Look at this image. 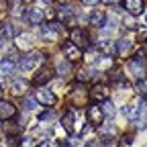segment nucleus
I'll return each mask as SVG.
<instances>
[{"mask_svg":"<svg viewBox=\"0 0 147 147\" xmlns=\"http://www.w3.org/2000/svg\"><path fill=\"white\" fill-rule=\"evenodd\" d=\"M63 35V25L59 23V21H51V23H47V25H43V29H41V37L45 41H55L57 37H61Z\"/></svg>","mask_w":147,"mask_h":147,"instance_id":"2","label":"nucleus"},{"mask_svg":"<svg viewBox=\"0 0 147 147\" xmlns=\"http://www.w3.org/2000/svg\"><path fill=\"white\" fill-rule=\"evenodd\" d=\"M98 2H100V0H82V4H84V6H96Z\"/></svg>","mask_w":147,"mask_h":147,"instance_id":"37","label":"nucleus"},{"mask_svg":"<svg viewBox=\"0 0 147 147\" xmlns=\"http://www.w3.org/2000/svg\"><path fill=\"white\" fill-rule=\"evenodd\" d=\"M90 98L94 100V102H102V100H106V88H104L102 84H96L94 88L90 90Z\"/></svg>","mask_w":147,"mask_h":147,"instance_id":"14","label":"nucleus"},{"mask_svg":"<svg viewBox=\"0 0 147 147\" xmlns=\"http://www.w3.org/2000/svg\"><path fill=\"white\" fill-rule=\"evenodd\" d=\"M43 61H45V53H41V51H29L25 57L21 59L18 67H21L23 71H33V69L39 67Z\"/></svg>","mask_w":147,"mask_h":147,"instance_id":"1","label":"nucleus"},{"mask_svg":"<svg viewBox=\"0 0 147 147\" xmlns=\"http://www.w3.org/2000/svg\"><path fill=\"white\" fill-rule=\"evenodd\" d=\"M100 108H102L104 117H108V119H113V117H115V113H117V110H115V104L110 102V100H104V102L100 104Z\"/></svg>","mask_w":147,"mask_h":147,"instance_id":"21","label":"nucleus"},{"mask_svg":"<svg viewBox=\"0 0 147 147\" xmlns=\"http://www.w3.org/2000/svg\"><path fill=\"white\" fill-rule=\"evenodd\" d=\"M133 59H135V61H143V63H145V49H143V47L135 51V57H133Z\"/></svg>","mask_w":147,"mask_h":147,"instance_id":"29","label":"nucleus"},{"mask_svg":"<svg viewBox=\"0 0 147 147\" xmlns=\"http://www.w3.org/2000/svg\"><path fill=\"white\" fill-rule=\"evenodd\" d=\"M104 2H108V4H113V2H117V0H104Z\"/></svg>","mask_w":147,"mask_h":147,"instance_id":"43","label":"nucleus"},{"mask_svg":"<svg viewBox=\"0 0 147 147\" xmlns=\"http://www.w3.org/2000/svg\"><path fill=\"white\" fill-rule=\"evenodd\" d=\"M23 18H25V21H29L31 25H43L45 12H43L41 8H35V6H31V8H27V10H25Z\"/></svg>","mask_w":147,"mask_h":147,"instance_id":"4","label":"nucleus"},{"mask_svg":"<svg viewBox=\"0 0 147 147\" xmlns=\"http://www.w3.org/2000/svg\"><path fill=\"white\" fill-rule=\"evenodd\" d=\"M55 71H57V76H67V74L71 71V61H61V63H57V67H55Z\"/></svg>","mask_w":147,"mask_h":147,"instance_id":"22","label":"nucleus"},{"mask_svg":"<svg viewBox=\"0 0 147 147\" xmlns=\"http://www.w3.org/2000/svg\"><path fill=\"white\" fill-rule=\"evenodd\" d=\"M37 147H57V145H55L51 139H43V141H41L39 145H37Z\"/></svg>","mask_w":147,"mask_h":147,"instance_id":"33","label":"nucleus"},{"mask_svg":"<svg viewBox=\"0 0 147 147\" xmlns=\"http://www.w3.org/2000/svg\"><path fill=\"white\" fill-rule=\"evenodd\" d=\"M57 147H74V145H71V143H69V145H57Z\"/></svg>","mask_w":147,"mask_h":147,"instance_id":"44","label":"nucleus"},{"mask_svg":"<svg viewBox=\"0 0 147 147\" xmlns=\"http://www.w3.org/2000/svg\"><path fill=\"white\" fill-rule=\"evenodd\" d=\"M123 8L127 10V14L139 16V14L145 12V2H143V0H125V2H123Z\"/></svg>","mask_w":147,"mask_h":147,"instance_id":"5","label":"nucleus"},{"mask_svg":"<svg viewBox=\"0 0 147 147\" xmlns=\"http://www.w3.org/2000/svg\"><path fill=\"white\" fill-rule=\"evenodd\" d=\"M43 2H47V4H53V2H55V0H43Z\"/></svg>","mask_w":147,"mask_h":147,"instance_id":"42","label":"nucleus"},{"mask_svg":"<svg viewBox=\"0 0 147 147\" xmlns=\"http://www.w3.org/2000/svg\"><path fill=\"white\" fill-rule=\"evenodd\" d=\"M8 147H18V139L16 137H10L8 139Z\"/></svg>","mask_w":147,"mask_h":147,"instance_id":"38","label":"nucleus"},{"mask_svg":"<svg viewBox=\"0 0 147 147\" xmlns=\"http://www.w3.org/2000/svg\"><path fill=\"white\" fill-rule=\"evenodd\" d=\"M2 92H4V88H2V84H0V94H2Z\"/></svg>","mask_w":147,"mask_h":147,"instance_id":"45","label":"nucleus"},{"mask_svg":"<svg viewBox=\"0 0 147 147\" xmlns=\"http://www.w3.org/2000/svg\"><path fill=\"white\" fill-rule=\"evenodd\" d=\"M23 108H25V110L37 108V100H35V98H25V100H23Z\"/></svg>","mask_w":147,"mask_h":147,"instance_id":"27","label":"nucleus"},{"mask_svg":"<svg viewBox=\"0 0 147 147\" xmlns=\"http://www.w3.org/2000/svg\"><path fill=\"white\" fill-rule=\"evenodd\" d=\"M35 100L41 102V104H45V106H53L55 102H57V96H55L51 90H37Z\"/></svg>","mask_w":147,"mask_h":147,"instance_id":"8","label":"nucleus"},{"mask_svg":"<svg viewBox=\"0 0 147 147\" xmlns=\"http://www.w3.org/2000/svg\"><path fill=\"white\" fill-rule=\"evenodd\" d=\"M0 69H2V74H14L16 71V61H12L10 57H4L0 61Z\"/></svg>","mask_w":147,"mask_h":147,"instance_id":"17","label":"nucleus"},{"mask_svg":"<svg viewBox=\"0 0 147 147\" xmlns=\"http://www.w3.org/2000/svg\"><path fill=\"white\" fill-rule=\"evenodd\" d=\"M18 147H35V143H33L31 137H25V139H21V145Z\"/></svg>","mask_w":147,"mask_h":147,"instance_id":"32","label":"nucleus"},{"mask_svg":"<svg viewBox=\"0 0 147 147\" xmlns=\"http://www.w3.org/2000/svg\"><path fill=\"white\" fill-rule=\"evenodd\" d=\"M110 80L119 82V80H121V71H119V69H113V71H110Z\"/></svg>","mask_w":147,"mask_h":147,"instance_id":"36","label":"nucleus"},{"mask_svg":"<svg viewBox=\"0 0 147 147\" xmlns=\"http://www.w3.org/2000/svg\"><path fill=\"white\" fill-rule=\"evenodd\" d=\"M129 69H131L133 74H135V76L137 78H143V74H145V67H143V61H131V63H129Z\"/></svg>","mask_w":147,"mask_h":147,"instance_id":"20","label":"nucleus"},{"mask_svg":"<svg viewBox=\"0 0 147 147\" xmlns=\"http://www.w3.org/2000/svg\"><path fill=\"white\" fill-rule=\"evenodd\" d=\"M86 147H100V141H92V143L86 145Z\"/></svg>","mask_w":147,"mask_h":147,"instance_id":"40","label":"nucleus"},{"mask_svg":"<svg viewBox=\"0 0 147 147\" xmlns=\"http://www.w3.org/2000/svg\"><path fill=\"white\" fill-rule=\"evenodd\" d=\"M74 16H76V12H74V8H71L69 4H63V6L57 8V21H59L61 25L74 23Z\"/></svg>","mask_w":147,"mask_h":147,"instance_id":"7","label":"nucleus"},{"mask_svg":"<svg viewBox=\"0 0 147 147\" xmlns=\"http://www.w3.org/2000/svg\"><path fill=\"white\" fill-rule=\"evenodd\" d=\"M14 115H16V108L10 102H6V100L0 98V119H12Z\"/></svg>","mask_w":147,"mask_h":147,"instance_id":"11","label":"nucleus"},{"mask_svg":"<svg viewBox=\"0 0 147 147\" xmlns=\"http://www.w3.org/2000/svg\"><path fill=\"white\" fill-rule=\"evenodd\" d=\"M33 39H35V37L31 33H21V35L16 37V45L18 47H31L33 45Z\"/></svg>","mask_w":147,"mask_h":147,"instance_id":"18","label":"nucleus"},{"mask_svg":"<svg viewBox=\"0 0 147 147\" xmlns=\"http://www.w3.org/2000/svg\"><path fill=\"white\" fill-rule=\"evenodd\" d=\"M74 121H76L74 113H67V115H63V119H61V127L65 129L67 133H74Z\"/></svg>","mask_w":147,"mask_h":147,"instance_id":"19","label":"nucleus"},{"mask_svg":"<svg viewBox=\"0 0 147 147\" xmlns=\"http://www.w3.org/2000/svg\"><path fill=\"white\" fill-rule=\"evenodd\" d=\"M123 113H125V117H127V119L137 121V119H141V104H127Z\"/></svg>","mask_w":147,"mask_h":147,"instance_id":"12","label":"nucleus"},{"mask_svg":"<svg viewBox=\"0 0 147 147\" xmlns=\"http://www.w3.org/2000/svg\"><path fill=\"white\" fill-rule=\"evenodd\" d=\"M135 90L143 96L145 92H147V80H145V78H139V80H137V84H135Z\"/></svg>","mask_w":147,"mask_h":147,"instance_id":"25","label":"nucleus"},{"mask_svg":"<svg viewBox=\"0 0 147 147\" xmlns=\"http://www.w3.org/2000/svg\"><path fill=\"white\" fill-rule=\"evenodd\" d=\"M27 82L25 80H14V82H10V92L12 94H16V96H21V94H25V90H27Z\"/></svg>","mask_w":147,"mask_h":147,"instance_id":"15","label":"nucleus"},{"mask_svg":"<svg viewBox=\"0 0 147 147\" xmlns=\"http://www.w3.org/2000/svg\"><path fill=\"white\" fill-rule=\"evenodd\" d=\"M55 115H53V110H45V113H41L39 115V121H49V119H53Z\"/></svg>","mask_w":147,"mask_h":147,"instance_id":"31","label":"nucleus"},{"mask_svg":"<svg viewBox=\"0 0 147 147\" xmlns=\"http://www.w3.org/2000/svg\"><path fill=\"white\" fill-rule=\"evenodd\" d=\"M143 98H145V100H147V92H145V94H143Z\"/></svg>","mask_w":147,"mask_h":147,"instance_id":"46","label":"nucleus"},{"mask_svg":"<svg viewBox=\"0 0 147 147\" xmlns=\"http://www.w3.org/2000/svg\"><path fill=\"white\" fill-rule=\"evenodd\" d=\"M88 121L94 127H98V125L104 123V113H102L100 104H90V108H88Z\"/></svg>","mask_w":147,"mask_h":147,"instance_id":"6","label":"nucleus"},{"mask_svg":"<svg viewBox=\"0 0 147 147\" xmlns=\"http://www.w3.org/2000/svg\"><path fill=\"white\" fill-rule=\"evenodd\" d=\"M104 18H106V12L104 10H92L88 14V23L92 27H102L104 25Z\"/></svg>","mask_w":147,"mask_h":147,"instance_id":"10","label":"nucleus"},{"mask_svg":"<svg viewBox=\"0 0 147 147\" xmlns=\"http://www.w3.org/2000/svg\"><path fill=\"white\" fill-rule=\"evenodd\" d=\"M123 23H125L127 29H137V23L133 21V14H127V16L123 18Z\"/></svg>","mask_w":147,"mask_h":147,"instance_id":"28","label":"nucleus"},{"mask_svg":"<svg viewBox=\"0 0 147 147\" xmlns=\"http://www.w3.org/2000/svg\"><path fill=\"white\" fill-rule=\"evenodd\" d=\"M98 65H100L102 69L113 67V59H110V55H106V57H100V59H98Z\"/></svg>","mask_w":147,"mask_h":147,"instance_id":"26","label":"nucleus"},{"mask_svg":"<svg viewBox=\"0 0 147 147\" xmlns=\"http://www.w3.org/2000/svg\"><path fill=\"white\" fill-rule=\"evenodd\" d=\"M90 78H92V74H88V71H80V74H78V82H80V84H82V82H88Z\"/></svg>","mask_w":147,"mask_h":147,"instance_id":"30","label":"nucleus"},{"mask_svg":"<svg viewBox=\"0 0 147 147\" xmlns=\"http://www.w3.org/2000/svg\"><path fill=\"white\" fill-rule=\"evenodd\" d=\"M100 51L106 53V55H117V49H115L113 41H102L100 43Z\"/></svg>","mask_w":147,"mask_h":147,"instance_id":"24","label":"nucleus"},{"mask_svg":"<svg viewBox=\"0 0 147 147\" xmlns=\"http://www.w3.org/2000/svg\"><path fill=\"white\" fill-rule=\"evenodd\" d=\"M0 35L4 37V39H10V37L14 35V27L10 23H4V25H0Z\"/></svg>","mask_w":147,"mask_h":147,"instance_id":"23","label":"nucleus"},{"mask_svg":"<svg viewBox=\"0 0 147 147\" xmlns=\"http://www.w3.org/2000/svg\"><path fill=\"white\" fill-rule=\"evenodd\" d=\"M115 49H117V55H125L131 51V41L129 39H121V41H117V45H115Z\"/></svg>","mask_w":147,"mask_h":147,"instance_id":"16","label":"nucleus"},{"mask_svg":"<svg viewBox=\"0 0 147 147\" xmlns=\"http://www.w3.org/2000/svg\"><path fill=\"white\" fill-rule=\"evenodd\" d=\"M63 53H65L67 61H78L82 57V49L78 45H74V43H65L63 45Z\"/></svg>","mask_w":147,"mask_h":147,"instance_id":"9","label":"nucleus"},{"mask_svg":"<svg viewBox=\"0 0 147 147\" xmlns=\"http://www.w3.org/2000/svg\"><path fill=\"white\" fill-rule=\"evenodd\" d=\"M23 2H33V0H23Z\"/></svg>","mask_w":147,"mask_h":147,"instance_id":"47","label":"nucleus"},{"mask_svg":"<svg viewBox=\"0 0 147 147\" xmlns=\"http://www.w3.org/2000/svg\"><path fill=\"white\" fill-rule=\"evenodd\" d=\"M71 43L78 45L80 49H84V47L90 45V37H88V33H86L84 29L76 27V29H71Z\"/></svg>","mask_w":147,"mask_h":147,"instance_id":"3","label":"nucleus"},{"mask_svg":"<svg viewBox=\"0 0 147 147\" xmlns=\"http://www.w3.org/2000/svg\"><path fill=\"white\" fill-rule=\"evenodd\" d=\"M8 8V2L6 0H0V10H6Z\"/></svg>","mask_w":147,"mask_h":147,"instance_id":"39","label":"nucleus"},{"mask_svg":"<svg viewBox=\"0 0 147 147\" xmlns=\"http://www.w3.org/2000/svg\"><path fill=\"white\" fill-rule=\"evenodd\" d=\"M51 76H53V69H51V67H43V69H39V74L35 76V84H37V86H43V84H47V82L51 80Z\"/></svg>","mask_w":147,"mask_h":147,"instance_id":"13","label":"nucleus"},{"mask_svg":"<svg viewBox=\"0 0 147 147\" xmlns=\"http://www.w3.org/2000/svg\"><path fill=\"white\" fill-rule=\"evenodd\" d=\"M137 39H139V41H145V39H147V29L137 31Z\"/></svg>","mask_w":147,"mask_h":147,"instance_id":"35","label":"nucleus"},{"mask_svg":"<svg viewBox=\"0 0 147 147\" xmlns=\"http://www.w3.org/2000/svg\"><path fill=\"white\" fill-rule=\"evenodd\" d=\"M4 41H6V39H4V37H2V35H0V49H2V45H4Z\"/></svg>","mask_w":147,"mask_h":147,"instance_id":"41","label":"nucleus"},{"mask_svg":"<svg viewBox=\"0 0 147 147\" xmlns=\"http://www.w3.org/2000/svg\"><path fill=\"white\" fill-rule=\"evenodd\" d=\"M92 131H94V125H92V123H90V125H86V127L82 129V133H80V135L84 137V135H88V133H92Z\"/></svg>","mask_w":147,"mask_h":147,"instance_id":"34","label":"nucleus"}]
</instances>
